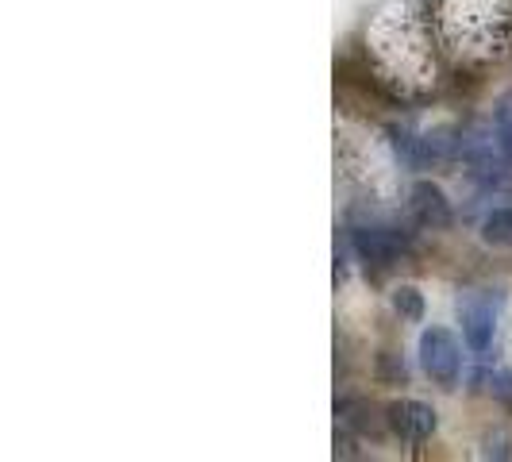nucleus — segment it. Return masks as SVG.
Masks as SVG:
<instances>
[{"label":"nucleus","instance_id":"nucleus-1","mask_svg":"<svg viewBox=\"0 0 512 462\" xmlns=\"http://www.w3.org/2000/svg\"><path fill=\"white\" fill-rule=\"evenodd\" d=\"M351 251L366 266L385 270V266H393V262L409 255L412 239L393 224H359V228H351Z\"/></svg>","mask_w":512,"mask_h":462},{"label":"nucleus","instance_id":"nucleus-2","mask_svg":"<svg viewBox=\"0 0 512 462\" xmlns=\"http://www.w3.org/2000/svg\"><path fill=\"white\" fill-rule=\"evenodd\" d=\"M497 316H501V297H489V289H466L459 297L462 339L474 355H486L497 335Z\"/></svg>","mask_w":512,"mask_h":462},{"label":"nucleus","instance_id":"nucleus-3","mask_svg":"<svg viewBox=\"0 0 512 462\" xmlns=\"http://www.w3.org/2000/svg\"><path fill=\"white\" fill-rule=\"evenodd\" d=\"M420 366L436 385H455L462 370V347L447 328H424L420 332Z\"/></svg>","mask_w":512,"mask_h":462},{"label":"nucleus","instance_id":"nucleus-4","mask_svg":"<svg viewBox=\"0 0 512 462\" xmlns=\"http://www.w3.org/2000/svg\"><path fill=\"white\" fill-rule=\"evenodd\" d=\"M436 409L432 405H424V401H393L389 409H385V428L393 432V436L401 439V443H412V447H420V443H428V439L436 436Z\"/></svg>","mask_w":512,"mask_h":462},{"label":"nucleus","instance_id":"nucleus-5","mask_svg":"<svg viewBox=\"0 0 512 462\" xmlns=\"http://www.w3.org/2000/svg\"><path fill=\"white\" fill-rule=\"evenodd\" d=\"M409 212L416 216V224L428 231H447L455 224V208L447 201V193L436 181H416L409 189Z\"/></svg>","mask_w":512,"mask_h":462},{"label":"nucleus","instance_id":"nucleus-6","mask_svg":"<svg viewBox=\"0 0 512 462\" xmlns=\"http://www.w3.org/2000/svg\"><path fill=\"white\" fill-rule=\"evenodd\" d=\"M389 305H393V312H397L401 320H409V324H420V320H424V293H420L416 285H397V289L389 293Z\"/></svg>","mask_w":512,"mask_h":462},{"label":"nucleus","instance_id":"nucleus-7","mask_svg":"<svg viewBox=\"0 0 512 462\" xmlns=\"http://www.w3.org/2000/svg\"><path fill=\"white\" fill-rule=\"evenodd\" d=\"M482 239L489 247H512V208H493L482 220Z\"/></svg>","mask_w":512,"mask_h":462},{"label":"nucleus","instance_id":"nucleus-8","mask_svg":"<svg viewBox=\"0 0 512 462\" xmlns=\"http://www.w3.org/2000/svg\"><path fill=\"white\" fill-rule=\"evenodd\" d=\"M493 135H497V147L512 162V101H501L493 112Z\"/></svg>","mask_w":512,"mask_h":462},{"label":"nucleus","instance_id":"nucleus-9","mask_svg":"<svg viewBox=\"0 0 512 462\" xmlns=\"http://www.w3.org/2000/svg\"><path fill=\"white\" fill-rule=\"evenodd\" d=\"M486 389L501 409L512 412V370H493V374L486 378Z\"/></svg>","mask_w":512,"mask_h":462}]
</instances>
